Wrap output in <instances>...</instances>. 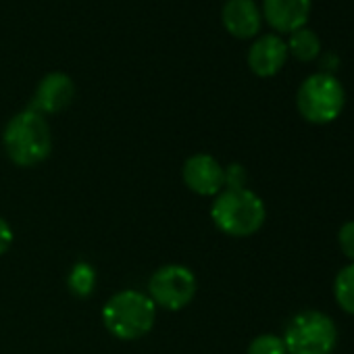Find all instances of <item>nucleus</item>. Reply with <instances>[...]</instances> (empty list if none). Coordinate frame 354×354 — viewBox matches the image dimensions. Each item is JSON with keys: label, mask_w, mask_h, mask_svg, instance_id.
Wrapping results in <instances>:
<instances>
[{"label": "nucleus", "mask_w": 354, "mask_h": 354, "mask_svg": "<svg viewBox=\"0 0 354 354\" xmlns=\"http://www.w3.org/2000/svg\"><path fill=\"white\" fill-rule=\"evenodd\" d=\"M184 184L198 196H217L223 192V167L207 152L192 154L182 169Z\"/></svg>", "instance_id": "nucleus-7"}, {"label": "nucleus", "mask_w": 354, "mask_h": 354, "mask_svg": "<svg viewBox=\"0 0 354 354\" xmlns=\"http://www.w3.org/2000/svg\"><path fill=\"white\" fill-rule=\"evenodd\" d=\"M288 57V44L277 34H265L248 48V67L259 77H273L283 69Z\"/></svg>", "instance_id": "nucleus-10"}, {"label": "nucleus", "mask_w": 354, "mask_h": 354, "mask_svg": "<svg viewBox=\"0 0 354 354\" xmlns=\"http://www.w3.org/2000/svg\"><path fill=\"white\" fill-rule=\"evenodd\" d=\"M96 281H98V273H96V269H94L90 263H86V261L75 263V265L71 267L69 275H67V288H69V292H71L73 296H77V298H88V296H92L94 290H96Z\"/></svg>", "instance_id": "nucleus-13"}, {"label": "nucleus", "mask_w": 354, "mask_h": 354, "mask_svg": "<svg viewBox=\"0 0 354 354\" xmlns=\"http://www.w3.org/2000/svg\"><path fill=\"white\" fill-rule=\"evenodd\" d=\"M281 339L288 354H331L337 344V327L321 310H300L288 321Z\"/></svg>", "instance_id": "nucleus-5"}, {"label": "nucleus", "mask_w": 354, "mask_h": 354, "mask_svg": "<svg viewBox=\"0 0 354 354\" xmlns=\"http://www.w3.org/2000/svg\"><path fill=\"white\" fill-rule=\"evenodd\" d=\"M156 319V304L140 290H121L113 294L102 308V323L117 339H140L152 327Z\"/></svg>", "instance_id": "nucleus-2"}, {"label": "nucleus", "mask_w": 354, "mask_h": 354, "mask_svg": "<svg viewBox=\"0 0 354 354\" xmlns=\"http://www.w3.org/2000/svg\"><path fill=\"white\" fill-rule=\"evenodd\" d=\"M246 182H248V173H246L244 165L232 162L230 167H223V188L225 190H242V188H246Z\"/></svg>", "instance_id": "nucleus-16"}, {"label": "nucleus", "mask_w": 354, "mask_h": 354, "mask_svg": "<svg viewBox=\"0 0 354 354\" xmlns=\"http://www.w3.org/2000/svg\"><path fill=\"white\" fill-rule=\"evenodd\" d=\"M248 354H288L283 339L275 333H261L257 335L250 346H248Z\"/></svg>", "instance_id": "nucleus-15"}, {"label": "nucleus", "mask_w": 354, "mask_h": 354, "mask_svg": "<svg viewBox=\"0 0 354 354\" xmlns=\"http://www.w3.org/2000/svg\"><path fill=\"white\" fill-rule=\"evenodd\" d=\"M221 24L238 40H250L261 32L263 13L254 0H227L221 9Z\"/></svg>", "instance_id": "nucleus-11"}, {"label": "nucleus", "mask_w": 354, "mask_h": 354, "mask_svg": "<svg viewBox=\"0 0 354 354\" xmlns=\"http://www.w3.org/2000/svg\"><path fill=\"white\" fill-rule=\"evenodd\" d=\"M211 219L225 236L248 238L263 227L267 219V209L263 198L248 188L223 190L217 194L211 207Z\"/></svg>", "instance_id": "nucleus-3"}, {"label": "nucleus", "mask_w": 354, "mask_h": 354, "mask_svg": "<svg viewBox=\"0 0 354 354\" xmlns=\"http://www.w3.org/2000/svg\"><path fill=\"white\" fill-rule=\"evenodd\" d=\"M346 104V92L342 82L333 73L308 75L296 94V106L304 121L315 125L331 123L339 117Z\"/></svg>", "instance_id": "nucleus-4"}, {"label": "nucleus", "mask_w": 354, "mask_h": 354, "mask_svg": "<svg viewBox=\"0 0 354 354\" xmlns=\"http://www.w3.org/2000/svg\"><path fill=\"white\" fill-rule=\"evenodd\" d=\"M313 0H263V17L277 34H294L306 28Z\"/></svg>", "instance_id": "nucleus-9"}, {"label": "nucleus", "mask_w": 354, "mask_h": 354, "mask_svg": "<svg viewBox=\"0 0 354 354\" xmlns=\"http://www.w3.org/2000/svg\"><path fill=\"white\" fill-rule=\"evenodd\" d=\"M13 244V227L9 225L7 219L0 217V257H3Z\"/></svg>", "instance_id": "nucleus-18"}, {"label": "nucleus", "mask_w": 354, "mask_h": 354, "mask_svg": "<svg viewBox=\"0 0 354 354\" xmlns=\"http://www.w3.org/2000/svg\"><path fill=\"white\" fill-rule=\"evenodd\" d=\"M198 290L196 275L186 265H162L148 281V296L165 310L186 308Z\"/></svg>", "instance_id": "nucleus-6"}, {"label": "nucleus", "mask_w": 354, "mask_h": 354, "mask_svg": "<svg viewBox=\"0 0 354 354\" xmlns=\"http://www.w3.org/2000/svg\"><path fill=\"white\" fill-rule=\"evenodd\" d=\"M3 146L17 167H36L53 152V133L44 115L26 109L13 115L3 131Z\"/></svg>", "instance_id": "nucleus-1"}, {"label": "nucleus", "mask_w": 354, "mask_h": 354, "mask_svg": "<svg viewBox=\"0 0 354 354\" xmlns=\"http://www.w3.org/2000/svg\"><path fill=\"white\" fill-rule=\"evenodd\" d=\"M73 98H75L73 80L63 71H53L40 80L30 109H34L46 117V115H55V113L65 111L73 102Z\"/></svg>", "instance_id": "nucleus-8"}, {"label": "nucleus", "mask_w": 354, "mask_h": 354, "mask_svg": "<svg viewBox=\"0 0 354 354\" xmlns=\"http://www.w3.org/2000/svg\"><path fill=\"white\" fill-rule=\"evenodd\" d=\"M288 55H292L300 63H310L321 55V40L310 28H300L294 34H290Z\"/></svg>", "instance_id": "nucleus-12"}, {"label": "nucleus", "mask_w": 354, "mask_h": 354, "mask_svg": "<svg viewBox=\"0 0 354 354\" xmlns=\"http://www.w3.org/2000/svg\"><path fill=\"white\" fill-rule=\"evenodd\" d=\"M333 296L339 308L348 315H354V263L339 269L333 281Z\"/></svg>", "instance_id": "nucleus-14"}, {"label": "nucleus", "mask_w": 354, "mask_h": 354, "mask_svg": "<svg viewBox=\"0 0 354 354\" xmlns=\"http://www.w3.org/2000/svg\"><path fill=\"white\" fill-rule=\"evenodd\" d=\"M337 242H339L342 252L354 263V221H348L339 227Z\"/></svg>", "instance_id": "nucleus-17"}]
</instances>
